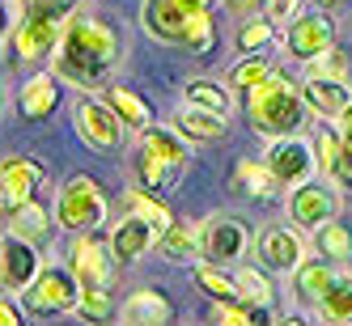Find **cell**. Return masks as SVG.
<instances>
[{"instance_id":"1","label":"cell","mask_w":352,"mask_h":326,"mask_svg":"<svg viewBox=\"0 0 352 326\" xmlns=\"http://www.w3.org/2000/svg\"><path fill=\"white\" fill-rule=\"evenodd\" d=\"M119 56H123V38L111 21L77 13V17L64 21V34L56 47V72L77 89H98L111 77Z\"/></svg>"},{"instance_id":"2","label":"cell","mask_w":352,"mask_h":326,"mask_svg":"<svg viewBox=\"0 0 352 326\" xmlns=\"http://www.w3.org/2000/svg\"><path fill=\"white\" fill-rule=\"evenodd\" d=\"M140 26H144L148 38L187 47L191 56H208L217 47L212 0H144Z\"/></svg>"},{"instance_id":"3","label":"cell","mask_w":352,"mask_h":326,"mask_svg":"<svg viewBox=\"0 0 352 326\" xmlns=\"http://www.w3.org/2000/svg\"><path fill=\"white\" fill-rule=\"evenodd\" d=\"M306 97H301L297 81L272 72L267 81H259L255 89L246 93V119L259 136L276 140V136H293L301 123H306Z\"/></svg>"},{"instance_id":"4","label":"cell","mask_w":352,"mask_h":326,"mask_svg":"<svg viewBox=\"0 0 352 326\" xmlns=\"http://www.w3.org/2000/svg\"><path fill=\"white\" fill-rule=\"evenodd\" d=\"M191 140L179 128H144L140 132V183L148 191H170L174 183L183 178V170L191 161Z\"/></svg>"},{"instance_id":"5","label":"cell","mask_w":352,"mask_h":326,"mask_svg":"<svg viewBox=\"0 0 352 326\" xmlns=\"http://www.w3.org/2000/svg\"><path fill=\"white\" fill-rule=\"evenodd\" d=\"M107 220V195L89 174H77L60 187V199H56V224L68 233H94L102 229Z\"/></svg>"},{"instance_id":"6","label":"cell","mask_w":352,"mask_h":326,"mask_svg":"<svg viewBox=\"0 0 352 326\" xmlns=\"http://www.w3.org/2000/svg\"><path fill=\"white\" fill-rule=\"evenodd\" d=\"M21 301L30 314H72L81 305V284L64 267H38V275L21 288Z\"/></svg>"},{"instance_id":"7","label":"cell","mask_w":352,"mask_h":326,"mask_svg":"<svg viewBox=\"0 0 352 326\" xmlns=\"http://www.w3.org/2000/svg\"><path fill=\"white\" fill-rule=\"evenodd\" d=\"M72 128H77V136L94 148V153H115V148L123 144L128 123H123L107 102H98V97H81L77 110H72Z\"/></svg>"},{"instance_id":"8","label":"cell","mask_w":352,"mask_h":326,"mask_svg":"<svg viewBox=\"0 0 352 326\" xmlns=\"http://www.w3.org/2000/svg\"><path fill=\"white\" fill-rule=\"evenodd\" d=\"M289 216L301 233H314L322 220L340 216V191L327 183V178H306L297 183L293 195H289Z\"/></svg>"},{"instance_id":"9","label":"cell","mask_w":352,"mask_h":326,"mask_svg":"<svg viewBox=\"0 0 352 326\" xmlns=\"http://www.w3.org/2000/svg\"><path fill=\"white\" fill-rule=\"evenodd\" d=\"M267 165H272L276 178H280V187H297V183L314 178V170H318L314 140H301L297 132L293 136H276L267 144Z\"/></svg>"},{"instance_id":"10","label":"cell","mask_w":352,"mask_h":326,"mask_svg":"<svg viewBox=\"0 0 352 326\" xmlns=\"http://www.w3.org/2000/svg\"><path fill=\"white\" fill-rule=\"evenodd\" d=\"M255 255L267 271H280V275H293L301 263H306V237H301V229L293 224H267V229L259 233L255 242Z\"/></svg>"},{"instance_id":"11","label":"cell","mask_w":352,"mask_h":326,"mask_svg":"<svg viewBox=\"0 0 352 326\" xmlns=\"http://www.w3.org/2000/svg\"><path fill=\"white\" fill-rule=\"evenodd\" d=\"M327 47H336V21L327 13H310V17H297L289 21L285 30V51L301 64H314Z\"/></svg>"},{"instance_id":"12","label":"cell","mask_w":352,"mask_h":326,"mask_svg":"<svg viewBox=\"0 0 352 326\" xmlns=\"http://www.w3.org/2000/svg\"><path fill=\"white\" fill-rule=\"evenodd\" d=\"M246 229L234 216H208L204 220V233H199V259H208L217 267H230L246 255Z\"/></svg>"},{"instance_id":"13","label":"cell","mask_w":352,"mask_h":326,"mask_svg":"<svg viewBox=\"0 0 352 326\" xmlns=\"http://www.w3.org/2000/svg\"><path fill=\"white\" fill-rule=\"evenodd\" d=\"M60 34H64V21H52V17H21L17 26H13V51H17V60H26V64H43V60L56 56Z\"/></svg>"},{"instance_id":"14","label":"cell","mask_w":352,"mask_h":326,"mask_svg":"<svg viewBox=\"0 0 352 326\" xmlns=\"http://www.w3.org/2000/svg\"><path fill=\"white\" fill-rule=\"evenodd\" d=\"M47 178V170L43 161L26 157V153H9V157H0V191H5V204L17 208V204H30V199L38 195Z\"/></svg>"},{"instance_id":"15","label":"cell","mask_w":352,"mask_h":326,"mask_svg":"<svg viewBox=\"0 0 352 326\" xmlns=\"http://www.w3.org/2000/svg\"><path fill=\"white\" fill-rule=\"evenodd\" d=\"M38 275V255L26 237L17 233H0V288L21 292Z\"/></svg>"},{"instance_id":"16","label":"cell","mask_w":352,"mask_h":326,"mask_svg":"<svg viewBox=\"0 0 352 326\" xmlns=\"http://www.w3.org/2000/svg\"><path fill=\"white\" fill-rule=\"evenodd\" d=\"M68 263H72V275H77L81 292L85 288H111V271H115V255H107L89 233H77L68 250Z\"/></svg>"},{"instance_id":"17","label":"cell","mask_w":352,"mask_h":326,"mask_svg":"<svg viewBox=\"0 0 352 326\" xmlns=\"http://www.w3.org/2000/svg\"><path fill=\"white\" fill-rule=\"evenodd\" d=\"M153 242H162V229L153 220L132 212L128 220H119V229L111 233V255H115V263H136L140 255L153 250Z\"/></svg>"},{"instance_id":"18","label":"cell","mask_w":352,"mask_h":326,"mask_svg":"<svg viewBox=\"0 0 352 326\" xmlns=\"http://www.w3.org/2000/svg\"><path fill=\"white\" fill-rule=\"evenodd\" d=\"M301 97H306V106L318 115V119H340V110L348 106V85L340 77H322V72H314V77L301 81Z\"/></svg>"},{"instance_id":"19","label":"cell","mask_w":352,"mask_h":326,"mask_svg":"<svg viewBox=\"0 0 352 326\" xmlns=\"http://www.w3.org/2000/svg\"><path fill=\"white\" fill-rule=\"evenodd\" d=\"M119 322H128V326L174 322V305H170V296H162L157 288H136V292L119 305Z\"/></svg>"},{"instance_id":"20","label":"cell","mask_w":352,"mask_h":326,"mask_svg":"<svg viewBox=\"0 0 352 326\" xmlns=\"http://www.w3.org/2000/svg\"><path fill=\"white\" fill-rule=\"evenodd\" d=\"M199 233H204V224L170 220L166 229H162V255L170 263H195L199 259Z\"/></svg>"},{"instance_id":"21","label":"cell","mask_w":352,"mask_h":326,"mask_svg":"<svg viewBox=\"0 0 352 326\" xmlns=\"http://www.w3.org/2000/svg\"><path fill=\"white\" fill-rule=\"evenodd\" d=\"M56 102H60V81L52 72H38V77H30L26 89H21V115L26 119H47L56 110Z\"/></svg>"},{"instance_id":"22","label":"cell","mask_w":352,"mask_h":326,"mask_svg":"<svg viewBox=\"0 0 352 326\" xmlns=\"http://www.w3.org/2000/svg\"><path fill=\"white\" fill-rule=\"evenodd\" d=\"M174 128H179L187 140H195V144H212V140L225 136V115L199 110V106H183L179 119H174Z\"/></svg>"},{"instance_id":"23","label":"cell","mask_w":352,"mask_h":326,"mask_svg":"<svg viewBox=\"0 0 352 326\" xmlns=\"http://www.w3.org/2000/svg\"><path fill=\"white\" fill-rule=\"evenodd\" d=\"M9 233L26 237L30 246H43V242H52V216H47L34 199H30V204H17L13 216H9Z\"/></svg>"},{"instance_id":"24","label":"cell","mask_w":352,"mask_h":326,"mask_svg":"<svg viewBox=\"0 0 352 326\" xmlns=\"http://www.w3.org/2000/svg\"><path fill=\"white\" fill-rule=\"evenodd\" d=\"M102 102H107V106H111V110H115L123 123H128V128H136V132H144V128H148V119H153L148 102H144L140 93H132L128 85H111Z\"/></svg>"},{"instance_id":"25","label":"cell","mask_w":352,"mask_h":326,"mask_svg":"<svg viewBox=\"0 0 352 326\" xmlns=\"http://www.w3.org/2000/svg\"><path fill=\"white\" fill-rule=\"evenodd\" d=\"M234 183L246 199H276V191H280V178L272 174V165H255V161H242L238 174H234Z\"/></svg>"},{"instance_id":"26","label":"cell","mask_w":352,"mask_h":326,"mask_svg":"<svg viewBox=\"0 0 352 326\" xmlns=\"http://www.w3.org/2000/svg\"><path fill=\"white\" fill-rule=\"evenodd\" d=\"M314 250L322 259H336V263H348L352 259V233H348V224L344 220H322L318 229H314Z\"/></svg>"},{"instance_id":"27","label":"cell","mask_w":352,"mask_h":326,"mask_svg":"<svg viewBox=\"0 0 352 326\" xmlns=\"http://www.w3.org/2000/svg\"><path fill=\"white\" fill-rule=\"evenodd\" d=\"M293 275H297V301H301V305H310V310L318 305L322 292L331 288V280H336V271L327 267L322 259H318V263H301Z\"/></svg>"},{"instance_id":"28","label":"cell","mask_w":352,"mask_h":326,"mask_svg":"<svg viewBox=\"0 0 352 326\" xmlns=\"http://www.w3.org/2000/svg\"><path fill=\"white\" fill-rule=\"evenodd\" d=\"M314 314L322 322H352V275H336L331 288H327L322 301L314 305Z\"/></svg>"},{"instance_id":"29","label":"cell","mask_w":352,"mask_h":326,"mask_svg":"<svg viewBox=\"0 0 352 326\" xmlns=\"http://www.w3.org/2000/svg\"><path fill=\"white\" fill-rule=\"evenodd\" d=\"M187 106H199V110H212V115H225L230 119L234 110V97H230V85H217V81H187Z\"/></svg>"},{"instance_id":"30","label":"cell","mask_w":352,"mask_h":326,"mask_svg":"<svg viewBox=\"0 0 352 326\" xmlns=\"http://www.w3.org/2000/svg\"><path fill=\"white\" fill-rule=\"evenodd\" d=\"M234 280H238V301H246L250 310H272V305H276V292H272V284H267L263 271L242 267Z\"/></svg>"},{"instance_id":"31","label":"cell","mask_w":352,"mask_h":326,"mask_svg":"<svg viewBox=\"0 0 352 326\" xmlns=\"http://www.w3.org/2000/svg\"><path fill=\"white\" fill-rule=\"evenodd\" d=\"M195 284H199V292L204 296H212V301H238V280H230L217 263H195Z\"/></svg>"},{"instance_id":"32","label":"cell","mask_w":352,"mask_h":326,"mask_svg":"<svg viewBox=\"0 0 352 326\" xmlns=\"http://www.w3.org/2000/svg\"><path fill=\"white\" fill-rule=\"evenodd\" d=\"M123 199H128V212H136V216H144V220H153L157 229H166V224L174 220L170 208L162 204V199H153V191H148V187H132Z\"/></svg>"},{"instance_id":"33","label":"cell","mask_w":352,"mask_h":326,"mask_svg":"<svg viewBox=\"0 0 352 326\" xmlns=\"http://www.w3.org/2000/svg\"><path fill=\"white\" fill-rule=\"evenodd\" d=\"M272 38H276V21H272V17L263 13V17L246 21V26L238 30V51L255 56V51H263V47H272Z\"/></svg>"},{"instance_id":"34","label":"cell","mask_w":352,"mask_h":326,"mask_svg":"<svg viewBox=\"0 0 352 326\" xmlns=\"http://www.w3.org/2000/svg\"><path fill=\"white\" fill-rule=\"evenodd\" d=\"M272 77V64L263 60V56H246V60H238L234 64V72H230V89H255L259 81H267Z\"/></svg>"},{"instance_id":"35","label":"cell","mask_w":352,"mask_h":326,"mask_svg":"<svg viewBox=\"0 0 352 326\" xmlns=\"http://www.w3.org/2000/svg\"><path fill=\"white\" fill-rule=\"evenodd\" d=\"M77 5H81V0H17V13H21V17H52V21H68Z\"/></svg>"},{"instance_id":"36","label":"cell","mask_w":352,"mask_h":326,"mask_svg":"<svg viewBox=\"0 0 352 326\" xmlns=\"http://www.w3.org/2000/svg\"><path fill=\"white\" fill-rule=\"evenodd\" d=\"M212 318L225 322V326H250L255 322V310L246 301H212Z\"/></svg>"},{"instance_id":"37","label":"cell","mask_w":352,"mask_h":326,"mask_svg":"<svg viewBox=\"0 0 352 326\" xmlns=\"http://www.w3.org/2000/svg\"><path fill=\"white\" fill-rule=\"evenodd\" d=\"M85 318H94V322H102V318H111V292L107 288H85L81 292V305H77Z\"/></svg>"},{"instance_id":"38","label":"cell","mask_w":352,"mask_h":326,"mask_svg":"<svg viewBox=\"0 0 352 326\" xmlns=\"http://www.w3.org/2000/svg\"><path fill=\"white\" fill-rule=\"evenodd\" d=\"M331 178H340V183H352V140H344L340 136V144H336V161H331Z\"/></svg>"},{"instance_id":"39","label":"cell","mask_w":352,"mask_h":326,"mask_svg":"<svg viewBox=\"0 0 352 326\" xmlns=\"http://www.w3.org/2000/svg\"><path fill=\"white\" fill-rule=\"evenodd\" d=\"M297 9H301V0H263V13L276 21V26H285L289 17H297Z\"/></svg>"},{"instance_id":"40","label":"cell","mask_w":352,"mask_h":326,"mask_svg":"<svg viewBox=\"0 0 352 326\" xmlns=\"http://www.w3.org/2000/svg\"><path fill=\"white\" fill-rule=\"evenodd\" d=\"M314 64H318V72H322V77H340V81H344V56L336 51V47H327V51H322Z\"/></svg>"},{"instance_id":"41","label":"cell","mask_w":352,"mask_h":326,"mask_svg":"<svg viewBox=\"0 0 352 326\" xmlns=\"http://www.w3.org/2000/svg\"><path fill=\"white\" fill-rule=\"evenodd\" d=\"M21 322V305H17V296L0 288V326H17Z\"/></svg>"},{"instance_id":"42","label":"cell","mask_w":352,"mask_h":326,"mask_svg":"<svg viewBox=\"0 0 352 326\" xmlns=\"http://www.w3.org/2000/svg\"><path fill=\"white\" fill-rule=\"evenodd\" d=\"M340 136H344V140H352V97H348V106L340 110Z\"/></svg>"},{"instance_id":"43","label":"cell","mask_w":352,"mask_h":326,"mask_svg":"<svg viewBox=\"0 0 352 326\" xmlns=\"http://www.w3.org/2000/svg\"><path fill=\"white\" fill-rule=\"evenodd\" d=\"M221 5H225V9H234V13H250V9L259 5V0H221Z\"/></svg>"},{"instance_id":"44","label":"cell","mask_w":352,"mask_h":326,"mask_svg":"<svg viewBox=\"0 0 352 326\" xmlns=\"http://www.w3.org/2000/svg\"><path fill=\"white\" fill-rule=\"evenodd\" d=\"M318 5H340V0H318Z\"/></svg>"},{"instance_id":"45","label":"cell","mask_w":352,"mask_h":326,"mask_svg":"<svg viewBox=\"0 0 352 326\" xmlns=\"http://www.w3.org/2000/svg\"><path fill=\"white\" fill-rule=\"evenodd\" d=\"M0 208H5V191H0Z\"/></svg>"},{"instance_id":"46","label":"cell","mask_w":352,"mask_h":326,"mask_svg":"<svg viewBox=\"0 0 352 326\" xmlns=\"http://www.w3.org/2000/svg\"><path fill=\"white\" fill-rule=\"evenodd\" d=\"M0 26H5V17H0Z\"/></svg>"}]
</instances>
